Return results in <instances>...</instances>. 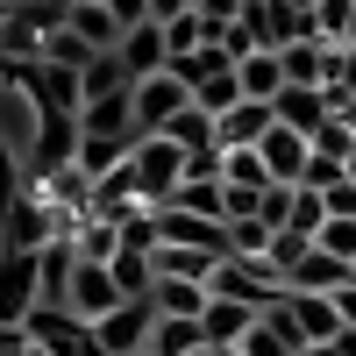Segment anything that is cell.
<instances>
[{"instance_id":"8","label":"cell","mask_w":356,"mask_h":356,"mask_svg":"<svg viewBox=\"0 0 356 356\" xmlns=\"http://www.w3.org/2000/svg\"><path fill=\"white\" fill-rule=\"evenodd\" d=\"M257 150H264V164H271V178H278V186H307V171H314V136H307V129L278 122L271 136L257 143Z\"/></svg>"},{"instance_id":"36","label":"cell","mask_w":356,"mask_h":356,"mask_svg":"<svg viewBox=\"0 0 356 356\" xmlns=\"http://www.w3.org/2000/svg\"><path fill=\"white\" fill-rule=\"evenodd\" d=\"M0 29H8V0H0Z\"/></svg>"},{"instance_id":"2","label":"cell","mask_w":356,"mask_h":356,"mask_svg":"<svg viewBox=\"0 0 356 356\" xmlns=\"http://www.w3.org/2000/svg\"><path fill=\"white\" fill-rule=\"evenodd\" d=\"M43 307V250H0V328H29Z\"/></svg>"},{"instance_id":"3","label":"cell","mask_w":356,"mask_h":356,"mask_svg":"<svg viewBox=\"0 0 356 356\" xmlns=\"http://www.w3.org/2000/svg\"><path fill=\"white\" fill-rule=\"evenodd\" d=\"M65 235V214L50 207L43 186H29L15 207H0V250H50Z\"/></svg>"},{"instance_id":"22","label":"cell","mask_w":356,"mask_h":356,"mask_svg":"<svg viewBox=\"0 0 356 356\" xmlns=\"http://www.w3.org/2000/svg\"><path fill=\"white\" fill-rule=\"evenodd\" d=\"M171 143H178V150H214V143H221V114H207L200 100L186 107V114H178V122L164 129Z\"/></svg>"},{"instance_id":"28","label":"cell","mask_w":356,"mask_h":356,"mask_svg":"<svg viewBox=\"0 0 356 356\" xmlns=\"http://www.w3.org/2000/svg\"><path fill=\"white\" fill-rule=\"evenodd\" d=\"M193 100H200L207 114H228L235 100H243V79H235V65H221V72H214V79H207V86H200V93H193Z\"/></svg>"},{"instance_id":"21","label":"cell","mask_w":356,"mask_h":356,"mask_svg":"<svg viewBox=\"0 0 356 356\" xmlns=\"http://www.w3.org/2000/svg\"><path fill=\"white\" fill-rule=\"evenodd\" d=\"M214 271H221L214 250H178V243L157 250V278H200V285H214Z\"/></svg>"},{"instance_id":"7","label":"cell","mask_w":356,"mask_h":356,"mask_svg":"<svg viewBox=\"0 0 356 356\" xmlns=\"http://www.w3.org/2000/svg\"><path fill=\"white\" fill-rule=\"evenodd\" d=\"M150 328H157V300H122L107 321H93V335L107 356H129V349H150Z\"/></svg>"},{"instance_id":"38","label":"cell","mask_w":356,"mask_h":356,"mask_svg":"<svg viewBox=\"0 0 356 356\" xmlns=\"http://www.w3.org/2000/svg\"><path fill=\"white\" fill-rule=\"evenodd\" d=\"M129 356H150V349H129Z\"/></svg>"},{"instance_id":"24","label":"cell","mask_w":356,"mask_h":356,"mask_svg":"<svg viewBox=\"0 0 356 356\" xmlns=\"http://www.w3.org/2000/svg\"><path fill=\"white\" fill-rule=\"evenodd\" d=\"M221 178H228V186H243V193H264V186H278V178H271V164H264V150H228Z\"/></svg>"},{"instance_id":"18","label":"cell","mask_w":356,"mask_h":356,"mask_svg":"<svg viewBox=\"0 0 356 356\" xmlns=\"http://www.w3.org/2000/svg\"><path fill=\"white\" fill-rule=\"evenodd\" d=\"M150 300H157V314H186V321H200L207 300H214V285H200V278H157Z\"/></svg>"},{"instance_id":"19","label":"cell","mask_w":356,"mask_h":356,"mask_svg":"<svg viewBox=\"0 0 356 356\" xmlns=\"http://www.w3.org/2000/svg\"><path fill=\"white\" fill-rule=\"evenodd\" d=\"M292 314H300L307 342H335L342 335V314H335V292H292Z\"/></svg>"},{"instance_id":"20","label":"cell","mask_w":356,"mask_h":356,"mask_svg":"<svg viewBox=\"0 0 356 356\" xmlns=\"http://www.w3.org/2000/svg\"><path fill=\"white\" fill-rule=\"evenodd\" d=\"M193 349H207V328H200V321H186V314H157L150 356H193Z\"/></svg>"},{"instance_id":"27","label":"cell","mask_w":356,"mask_h":356,"mask_svg":"<svg viewBox=\"0 0 356 356\" xmlns=\"http://www.w3.org/2000/svg\"><path fill=\"white\" fill-rule=\"evenodd\" d=\"M122 86H136V79H129V65H122L114 50L86 65V100H100V93H122Z\"/></svg>"},{"instance_id":"16","label":"cell","mask_w":356,"mask_h":356,"mask_svg":"<svg viewBox=\"0 0 356 356\" xmlns=\"http://www.w3.org/2000/svg\"><path fill=\"white\" fill-rule=\"evenodd\" d=\"M107 271H114V285H122V300H150V285H157V250H114Z\"/></svg>"},{"instance_id":"12","label":"cell","mask_w":356,"mask_h":356,"mask_svg":"<svg viewBox=\"0 0 356 356\" xmlns=\"http://www.w3.org/2000/svg\"><path fill=\"white\" fill-rule=\"evenodd\" d=\"M200 328H207V349H243V335L257 328V307H243V300H207V314H200Z\"/></svg>"},{"instance_id":"11","label":"cell","mask_w":356,"mask_h":356,"mask_svg":"<svg viewBox=\"0 0 356 356\" xmlns=\"http://www.w3.org/2000/svg\"><path fill=\"white\" fill-rule=\"evenodd\" d=\"M271 129H278V107L271 100H235L221 114V150H257Z\"/></svg>"},{"instance_id":"9","label":"cell","mask_w":356,"mask_h":356,"mask_svg":"<svg viewBox=\"0 0 356 356\" xmlns=\"http://www.w3.org/2000/svg\"><path fill=\"white\" fill-rule=\"evenodd\" d=\"M79 129H86V136H114V143H143V129H136V86L86 100V107H79Z\"/></svg>"},{"instance_id":"23","label":"cell","mask_w":356,"mask_h":356,"mask_svg":"<svg viewBox=\"0 0 356 356\" xmlns=\"http://www.w3.org/2000/svg\"><path fill=\"white\" fill-rule=\"evenodd\" d=\"M178 207H193L207 221H228V178H186V186H178Z\"/></svg>"},{"instance_id":"39","label":"cell","mask_w":356,"mask_h":356,"mask_svg":"<svg viewBox=\"0 0 356 356\" xmlns=\"http://www.w3.org/2000/svg\"><path fill=\"white\" fill-rule=\"evenodd\" d=\"M29 356H43V349H29Z\"/></svg>"},{"instance_id":"30","label":"cell","mask_w":356,"mask_h":356,"mask_svg":"<svg viewBox=\"0 0 356 356\" xmlns=\"http://www.w3.org/2000/svg\"><path fill=\"white\" fill-rule=\"evenodd\" d=\"M307 250H314V235H307V228H278V235H271V271L285 278V271H292V264H300Z\"/></svg>"},{"instance_id":"14","label":"cell","mask_w":356,"mask_h":356,"mask_svg":"<svg viewBox=\"0 0 356 356\" xmlns=\"http://www.w3.org/2000/svg\"><path fill=\"white\" fill-rule=\"evenodd\" d=\"M278 107V122H292V129H307V136H321V122L335 114V100H328V86H285V93L271 100Z\"/></svg>"},{"instance_id":"6","label":"cell","mask_w":356,"mask_h":356,"mask_svg":"<svg viewBox=\"0 0 356 356\" xmlns=\"http://www.w3.org/2000/svg\"><path fill=\"white\" fill-rule=\"evenodd\" d=\"M65 307L79 314V321H107L114 307H122V285H114V271L100 257H79V271H72V285H65Z\"/></svg>"},{"instance_id":"5","label":"cell","mask_w":356,"mask_h":356,"mask_svg":"<svg viewBox=\"0 0 356 356\" xmlns=\"http://www.w3.org/2000/svg\"><path fill=\"white\" fill-rule=\"evenodd\" d=\"M193 107V86L178 72H157V79H136V129L143 136H164L178 114Z\"/></svg>"},{"instance_id":"4","label":"cell","mask_w":356,"mask_h":356,"mask_svg":"<svg viewBox=\"0 0 356 356\" xmlns=\"http://www.w3.org/2000/svg\"><path fill=\"white\" fill-rule=\"evenodd\" d=\"M29 342H36L43 356H107L93 321H79L72 307H36L29 314Z\"/></svg>"},{"instance_id":"34","label":"cell","mask_w":356,"mask_h":356,"mask_svg":"<svg viewBox=\"0 0 356 356\" xmlns=\"http://www.w3.org/2000/svg\"><path fill=\"white\" fill-rule=\"evenodd\" d=\"M8 65H15V57H8V50H0V79H8Z\"/></svg>"},{"instance_id":"17","label":"cell","mask_w":356,"mask_h":356,"mask_svg":"<svg viewBox=\"0 0 356 356\" xmlns=\"http://www.w3.org/2000/svg\"><path fill=\"white\" fill-rule=\"evenodd\" d=\"M65 29H79V36L93 43V50H122V36H129V29L107 15V0H79V8L65 15Z\"/></svg>"},{"instance_id":"35","label":"cell","mask_w":356,"mask_h":356,"mask_svg":"<svg viewBox=\"0 0 356 356\" xmlns=\"http://www.w3.org/2000/svg\"><path fill=\"white\" fill-rule=\"evenodd\" d=\"M214 356H250V349H214Z\"/></svg>"},{"instance_id":"13","label":"cell","mask_w":356,"mask_h":356,"mask_svg":"<svg viewBox=\"0 0 356 356\" xmlns=\"http://www.w3.org/2000/svg\"><path fill=\"white\" fill-rule=\"evenodd\" d=\"M342 285H349V257H328L321 243L285 271V292H342Z\"/></svg>"},{"instance_id":"1","label":"cell","mask_w":356,"mask_h":356,"mask_svg":"<svg viewBox=\"0 0 356 356\" xmlns=\"http://www.w3.org/2000/svg\"><path fill=\"white\" fill-rule=\"evenodd\" d=\"M122 171H129V193H136L143 207H171L178 186H186V150H178L171 136H143Z\"/></svg>"},{"instance_id":"37","label":"cell","mask_w":356,"mask_h":356,"mask_svg":"<svg viewBox=\"0 0 356 356\" xmlns=\"http://www.w3.org/2000/svg\"><path fill=\"white\" fill-rule=\"evenodd\" d=\"M193 356H214V349H193Z\"/></svg>"},{"instance_id":"26","label":"cell","mask_w":356,"mask_h":356,"mask_svg":"<svg viewBox=\"0 0 356 356\" xmlns=\"http://www.w3.org/2000/svg\"><path fill=\"white\" fill-rule=\"evenodd\" d=\"M43 57H50V65H72V72H86V65H93V57H107V50H93V43L79 36V29H57V36L43 43Z\"/></svg>"},{"instance_id":"32","label":"cell","mask_w":356,"mask_h":356,"mask_svg":"<svg viewBox=\"0 0 356 356\" xmlns=\"http://www.w3.org/2000/svg\"><path fill=\"white\" fill-rule=\"evenodd\" d=\"M186 8H200V0H150V22H178Z\"/></svg>"},{"instance_id":"29","label":"cell","mask_w":356,"mask_h":356,"mask_svg":"<svg viewBox=\"0 0 356 356\" xmlns=\"http://www.w3.org/2000/svg\"><path fill=\"white\" fill-rule=\"evenodd\" d=\"M22 193H29V171H22V150H15L8 136H0V207H15Z\"/></svg>"},{"instance_id":"15","label":"cell","mask_w":356,"mask_h":356,"mask_svg":"<svg viewBox=\"0 0 356 356\" xmlns=\"http://www.w3.org/2000/svg\"><path fill=\"white\" fill-rule=\"evenodd\" d=\"M235 79H243V100H278L285 93V57L250 50V57H235Z\"/></svg>"},{"instance_id":"10","label":"cell","mask_w":356,"mask_h":356,"mask_svg":"<svg viewBox=\"0 0 356 356\" xmlns=\"http://www.w3.org/2000/svg\"><path fill=\"white\" fill-rule=\"evenodd\" d=\"M129 65V79H157V72H171V43H164V22H136L129 36H122V50H114Z\"/></svg>"},{"instance_id":"25","label":"cell","mask_w":356,"mask_h":356,"mask_svg":"<svg viewBox=\"0 0 356 356\" xmlns=\"http://www.w3.org/2000/svg\"><path fill=\"white\" fill-rule=\"evenodd\" d=\"M164 43H171V57H193V50H207L214 36H207V15L200 8H186L178 22H164Z\"/></svg>"},{"instance_id":"33","label":"cell","mask_w":356,"mask_h":356,"mask_svg":"<svg viewBox=\"0 0 356 356\" xmlns=\"http://www.w3.org/2000/svg\"><path fill=\"white\" fill-rule=\"evenodd\" d=\"M43 8H50V15H72V8H79V0H43Z\"/></svg>"},{"instance_id":"31","label":"cell","mask_w":356,"mask_h":356,"mask_svg":"<svg viewBox=\"0 0 356 356\" xmlns=\"http://www.w3.org/2000/svg\"><path fill=\"white\" fill-rule=\"evenodd\" d=\"M107 15L122 29H136V22H150V0H107Z\"/></svg>"}]
</instances>
